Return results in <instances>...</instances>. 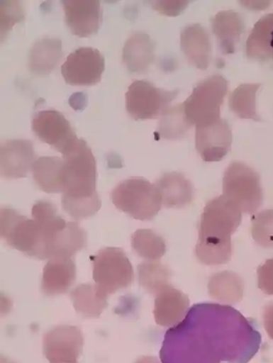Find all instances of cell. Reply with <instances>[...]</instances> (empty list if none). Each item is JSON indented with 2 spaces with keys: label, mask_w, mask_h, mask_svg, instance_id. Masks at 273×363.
Instances as JSON below:
<instances>
[{
  "label": "cell",
  "mask_w": 273,
  "mask_h": 363,
  "mask_svg": "<svg viewBox=\"0 0 273 363\" xmlns=\"http://www.w3.org/2000/svg\"><path fill=\"white\" fill-rule=\"evenodd\" d=\"M152 8L159 13L168 16H177L185 8L187 7L188 1H156L152 2Z\"/></svg>",
  "instance_id": "cell-35"
},
{
  "label": "cell",
  "mask_w": 273,
  "mask_h": 363,
  "mask_svg": "<svg viewBox=\"0 0 273 363\" xmlns=\"http://www.w3.org/2000/svg\"><path fill=\"white\" fill-rule=\"evenodd\" d=\"M212 28L220 42L222 52L225 54L234 53L236 44L245 30L243 17L234 11H223L213 18Z\"/></svg>",
  "instance_id": "cell-22"
},
{
  "label": "cell",
  "mask_w": 273,
  "mask_h": 363,
  "mask_svg": "<svg viewBox=\"0 0 273 363\" xmlns=\"http://www.w3.org/2000/svg\"><path fill=\"white\" fill-rule=\"evenodd\" d=\"M251 235L261 247L273 248V210H266L253 216Z\"/></svg>",
  "instance_id": "cell-32"
},
{
  "label": "cell",
  "mask_w": 273,
  "mask_h": 363,
  "mask_svg": "<svg viewBox=\"0 0 273 363\" xmlns=\"http://www.w3.org/2000/svg\"><path fill=\"white\" fill-rule=\"evenodd\" d=\"M178 94V91L160 89L147 81H135L126 94V110L136 121L154 119L167 111Z\"/></svg>",
  "instance_id": "cell-8"
},
{
  "label": "cell",
  "mask_w": 273,
  "mask_h": 363,
  "mask_svg": "<svg viewBox=\"0 0 273 363\" xmlns=\"http://www.w3.org/2000/svg\"><path fill=\"white\" fill-rule=\"evenodd\" d=\"M32 130L43 142L61 152L70 151L79 142L69 121L57 110H45L32 120Z\"/></svg>",
  "instance_id": "cell-10"
},
{
  "label": "cell",
  "mask_w": 273,
  "mask_h": 363,
  "mask_svg": "<svg viewBox=\"0 0 273 363\" xmlns=\"http://www.w3.org/2000/svg\"><path fill=\"white\" fill-rule=\"evenodd\" d=\"M0 228L1 237L8 245L40 259V230L34 219L19 214L13 208H3Z\"/></svg>",
  "instance_id": "cell-9"
},
{
  "label": "cell",
  "mask_w": 273,
  "mask_h": 363,
  "mask_svg": "<svg viewBox=\"0 0 273 363\" xmlns=\"http://www.w3.org/2000/svg\"><path fill=\"white\" fill-rule=\"evenodd\" d=\"M32 216L40 230V260L50 259L55 241L68 223L59 216L57 208L48 201L37 202L32 208Z\"/></svg>",
  "instance_id": "cell-16"
},
{
  "label": "cell",
  "mask_w": 273,
  "mask_h": 363,
  "mask_svg": "<svg viewBox=\"0 0 273 363\" xmlns=\"http://www.w3.org/2000/svg\"><path fill=\"white\" fill-rule=\"evenodd\" d=\"M76 279V267L72 257H53L43 272L41 289L48 296L67 293Z\"/></svg>",
  "instance_id": "cell-18"
},
{
  "label": "cell",
  "mask_w": 273,
  "mask_h": 363,
  "mask_svg": "<svg viewBox=\"0 0 273 363\" xmlns=\"http://www.w3.org/2000/svg\"><path fill=\"white\" fill-rule=\"evenodd\" d=\"M35 160L32 143L28 140H8L0 145V172L7 179L27 177Z\"/></svg>",
  "instance_id": "cell-14"
},
{
  "label": "cell",
  "mask_w": 273,
  "mask_h": 363,
  "mask_svg": "<svg viewBox=\"0 0 273 363\" xmlns=\"http://www.w3.org/2000/svg\"><path fill=\"white\" fill-rule=\"evenodd\" d=\"M155 184L160 194L162 205L167 208H183L193 201V186L181 173H165Z\"/></svg>",
  "instance_id": "cell-20"
},
{
  "label": "cell",
  "mask_w": 273,
  "mask_h": 363,
  "mask_svg": "<svg viewBox=\"0 0 273 363\" xmlns=\"http://www.w3.org/2000/svg\"><path fill=\"white\" fill-rule=\"evenodd\" d=\"M223 195L240 211L254 215L264 202L260 174L247 164L234 162L223 177Z\"/></svg>",
  "instance_id": "cell-5"
},
{
  "label": "cell",
  "mask_w": 273,
  "mask_h": 363,
  "mask_svg": "<svg viewBox=\"0 0 273 363\" xmlns=\"http://www.w3.org/2000/svg\"><path fill=\"white\" fill-rule=\"evenodd\" d=\"M118 211L140 221L157 216L162 203L156 185L143 178H132L119 183L111 194Z\"/></svg>",
  "instance_id": "cell-4"
},
{
  "label": "cell",
  "mask_w": 273,
  "mask_h": 363,
  "mask_svg": "<svg viewBox=\"0 0 273 363\" xmlns=\"http://www.w3.org/2000/svg\"><path fill=\"white\" fill-rule=\"evenodd\" d=\"M246 54L252 60H273V13L257 22L247 40Z\"/></svg>",
  "instance_id": "cell-23"
},
{
  "label": "cell",
  "mask_w": 273,
  "mask_h": 363,
  "mask_svg": "<svg viewBox=\"0 0 273 363\" xmlns=\"http://www.w3.org/2000/svg\"><path fill=\"white\" fill-rule=\"evenodd\" d=\"M25 12L20 1L0 2V38L3 42L15 25L23 21Z\"/></svg>",
  "instance_id": "cell-33"
},
{
  "label": "cell",
  "mask_w": 273,
  "mask_h": 363,
  "mask_svg": "<svg viewBox=\"0 0 273 363\" xmlns=\"http://www.w3.org/2000/svg\"><path fill=\"white\" fill-rule=\"evenodd\" d=\"M263 320L266 332L273 340V303H270L264 308Z\"/></svg>",
  "instance_id": "cell-36"
},
{
  "label": "cell",
  "mask_w": 273,
  "mask_h": 363,
  "mask_svg": "<svg viewBox=\"0 0 273 363\" xmlns=\"http://www.w3.org/2000/svg\"><path fill=\"white\" fill-rule=\"evenodd\" d=\"M155 43L144 33H137L126 43L123 62L133 73L145 72L155 58Z\"/></svg>",
  "instance_id": "cell-21"
},
{
  "label": "cell",
  "mask_w": 273,
  "mask_h": 363,
  "mask_svg": "<svg viewBox=\"0 0 273 363\" xmlns=\"http://www.w3.org/2000/svg\"><path fill=\"white\" fill-rule=\"evenodd\" d=\"M190 306L187 295L171 285L156 296L154 314L157 324L174 328L186 317Z\"/></svg>",
  "instance_id": "cell-17"
},
{
  "label": "cell",
  "mask_w": 273,
  "mask_h": 363,
  "mask_svg": "<svg viewBox=\"0 0 273 363\" xmlns=\"http://www.w3.org/2000/svg\"><path fill=\"white\" fill-rule=\"evenodd\" d=\"M2 363H13L12 362H9L8 359H6V362H4L2 359Z\"/></svg>",
  "instance_id": "cell-38"
},
{
  "label": "cell",
  "mask_w": 273,
  "mask_h": 363,
  "mask_svg": "<svg viewBox=\"0 0 273 363\" xmlns=\"http://www.w3.org/2000/svg\"><path fill=\"white\" fill-rule=\"evenodd\" d=\"M63 160L60 157H40L33 164V176L39 189L48 194L64 193Z\"/></svg>",
  "instance_id": "cell-26"
},
{
  "label": "cell",
  "mask_w": 273,
  "mask_h": 363,
  "mask_svg": "<svg viewBox=\"0 0 273 363\" xmlns=\"http://www.w3.org/2000/svg\"><path fill=\"white\" fill-rule=\"evenodd\" d=\"M83 345V335L77 327L62 325L45 336L43 353L50 363H77Z\"/></svg>",
  "instance_id": "cell-12"
},
{
  "label": "cell",
  "mask_w": 273,
  "mask_h": 363,
  "mask_svg": "<svg viewBox=\"0 0 273 363\" xmlns=\"http://www.w3.org/2000/svg\"><path fill=\"white\" fill-rule=\"evenodd\" d=\"M191 126L185 116L183 105L179 104L169 108L162 116L157 133L163 139H180L186 135Z\"/></svg>",
  "instance_id": "cell-31"
},
{
  "label": "cell",
  "mask_w": 273,
  "mask_h": 363,
  "mask_svg": "<svg viewBox=\"0 0 273 363\" xmlns=\"http://www.w3.org/2000/svg\"><path fill=\"white\" fill-rule=\"evenodd\" d=\"M135 363H160L157 358L154 357H143L138 359Z\"/></svg>",
  "instance_id": "cell-37"
},
{
  "label": "cell",
  "mask_w": 273,
  "mask_h": 363,
  "mask_svg": "<svg viewBox=\"0 0 273 363\" xmlns=\"http://www.w3.org/2000/svg\"><path fill=\"white\" fill-rule=\"evenodd\" d=\"M242 218L243 212L224 195L207 203L201 218L196 258L206 266L223 265L230 261L232 235Z\"/></svg>",
  "instance_id": "cell-3"
},
{
  "label": "cell",
  "mask_w": 273,
  "mask_h": 363,
  "mask_svg": "<svg viewBox=\"0 0 273 363\" xmlns=\"http://www.w3.org/2000/svg\"><path fill=\"white\" fill-rule=\"evenodd\" d=\"M63 210L74 219L95 215L101 208L96 191V163L86 141L79 139L76 145L62 155Z\"/></svg>",
  "instance_id": "cell-2"
},
{
  "label": "cell",
  "mask_w": 273,
  "mask_h": 363,
  "mask_svg": "<svg viewBox=\"0 0 273 363\" xmlns=\"http://www.w3.org/2000/svg\"><path fill=\"white\" fill-rule=\"evenodd\" d=\"M105 60L99 50L80 48L72 52L62 65L65 82L72 86H92L101 81Z\"/></svg>",
  "instance_id": "cell-11"
},
{
  "label": "cell",
  "mask_w": 273,
  "mask_h": 363,
  "mask_svg": "<svg viewBox=\"0 0 273 363\" xmlns=\"http://www.w3.org/2000/svg\"><path fill=\"white\" fill-rule=\"evenodd\" d=\"M74 310L86 318H98L106 309L107 298L98 292L95 284H83L72 293Z\"/></svg>",
  "instance_id": "cell-27"
},
{
  "label": "cell",
  "mask_w": 273,
  "mask_h": 363,
  "mask_svg": "<svg viewBox=\"0 0 273 363\" xmlns=\"http://www.w3.org/2000/svg\"><path fill=\"white\" fill-rule=\"evenodd\" d=\"M65 21L72 34L79 38L95 35L102 23L100 1H62Z\"/></svg>",
  "instance_id": "cell-15"
},
{
  "label": "cell",
  "mask_w": 273,
  "mask_h": 363,
  "mask_svg": "<svg viewBox=\"0 0 273 363\" xmlns=\"http://www.w3.org/2000/svg\"><path fill=\"white\" fill-rule=\"evenodd\" d=\"M136 254L147 261H159L166 254L165 241L150 229H139L132 236Z\"/></svg>",
  "instance_id": "cell-30"
},
{
  "label": "cell",
  "mask_w": 273,
  "mask_h": 363,
  "mask_svg": "<svg viewBox=\"0 0 273 363\" xmlns=\"http://www.w3.org/2000/svg\"><path fill=\"white\" fill-rule=\"evenodd\" d=\"M260 87V84H245L236 88L229 98V107L235 115L240 118L261 122L256 109V97Z\"/></svg>",
  "instance_id": "cell-28"
},
{
  "label": "cell",
  "mask_w": 273,
  "mask_h": 363,
  "mask_svg": "<svg viewBox=\"0 0 273 363\" xmlns=\"http://www.w3.org/2000/svg\"><path fill=\"white\" fill-rule=\"evenodd\" d=\"M261 336L229 306L200 303L167 332L162 363H247L257 353Z\"/></svg>",
  "instance_id": "cell-1"
},
{
  "label": "cell",
  "mask_w": 273,
  "mask_h": 363,
  "mask_svg": "<svg viewBox=\"0 0 273 363\" xmlns=\"http://www.w3.org/2000/svg\"><path fill=\"white\" fill-rule=\"evenodd\" d=\"M196 149L204 162L221 161L231 150L233 134L225 120L196 126Z\"/></svg>",
  "instance_id": "cell-13"
},
{
  "label": "cell",
  "mask_w": 273,
  "mask_h": 363,
  "mask_svg": "<svg viewBox=\"0 0 273 363\" xmlns=\"http://www.w3.org/2000/svg\"><path fill=\"white\" fill-rule=\"evenodd\" d=\"M181 48L191 65L199 69L209 67L212 48L208 33L199 24L184 28L181 35Z\"/></svg>",
  "instance_id": "cell-19"
},
{
  "label": "cell",
  "mask_w": 273,
  "mask_h": 363,
  "mask_svg": "<svg viewBox=\"0 0 273 363\" xmlns=\"http://www.w3.org/2000/svg\"><path fill=\"white\" fill-rule=\"evenodd\" d=\"M91 260L96 287L104 298L129 287L133 282L132 263L121 248H104L91 257Z\"/></svg>",
  "instance_id": "cell-6"
},
{
  "label": "cell",
  "mask_w": 273,
  "mask_h": 363,
  "mask_svg": "<svg viewBox=\"0 0 273 363\" xmlns=\"http://www.w3.org/2000/svg\"><path fill=\"white\" fill-rule=\"evenodd\" d=\"M244 281L238 274L223 271L213 274L208 283L211 298L227 304H236L243 299Z\"/></svg>",
  "instance_id": "cell-25"
},
{
  "label": "cell",
  "mask_w": 273,
  "mask_h": 363,
  "mask_svg": "<svg viewBox=\"0 0 273 363\" xmlns=\"http://www.w3.org/2000/svg\"><path fill=\"white\" fill-rule=\"evenodd\" d=\"M62 55L60 40L57 38L39 40L30 52V70L38 75H48L57 67Z\"/></svg>",
  "instance_id": "cell-24"
},
{
  "label": "cell",
  "mask_w": 273,
  "mask_h": 363,
  "mask_svg": "<svg viewBox=\"0 0 273 363\" xmlns=\"http://www.w3.org/2000/svg\"><path fill=\"white\" fill-rule=\"evenodd\" d=\"M257 274L259 289L267 295H273V258L260 266Z\"/></svg>",
  "instance_id": "cell-34"
},
{
  "label": "cell",
  "mask_w": 273,
  "mask_h": 363,
  "mask_svg": "<svg viewBox=\"0 0 273 363\" xmlns=\"http://www.w3.org/2000/svg\"><path fill=\"white\" fill-rule=\"evenodd\" d=\"M228 92V82L223 76L213 75L194 87L182 105L189 122L202 126L221 119V109Z\"/></svg>",
  "instance_id": "cell-7"
},
{
  "label": "cell",
  "mask_w": 273,
  "mask_h": 363,
  "mask_svg": "<svg viewBox=\"0 0 273 363\" xmlns=\"http://www.w3.org/2000/svg\"><path fill=\"white\" fill-rule=\"evenodd\" d=\"M138 281L148 293L157 295L169 286L171 272L159 261H147L138 267Z\"/></svg>",
  "instance_id": "cell-29"
}]
</instances>
